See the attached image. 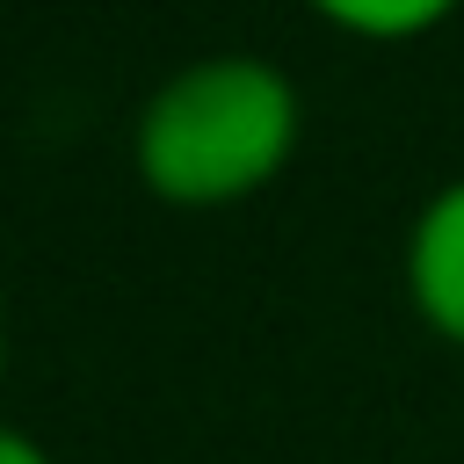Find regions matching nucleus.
Instances as JSON below:
<instances>
[{"label":"nucleus","mask_w":464,"mask_h":464,"mask_svg":"<svg viewBox=\"0 0 464 464\" xmlns=\"http://www.w3.org/2000/svg\"><path fill=\"white\" fill-rule=\"evenodd\" d=\"M297 123L304 109L283 65L254 51L196 58L167 72L138 109V181L174 210H225L290 167Z\"/></svg>","instance_id":"nucleus-1"},{"label":"nucleus","mask_w":464,"mask_h":464,"mask_svg":"<svg viewBox=\"0 0 464 464\" xmlns=\"http://www.w3.org/2000/svg\"><path fill=\"white\" fill-rule=\"evenodd\" d=\"M406 290H413V312L464 348V174L420 203L406 232Z\"/></svg>","instance_id":"nucleus-2"},{"label":"nucleus","mask_w":464,"mask_h":464,"mask_svg":"<svg viewBox=\"0 0 464 464\" xmlns=\"http://www.w3.org/2000/svg\"><path fill=\"white\" fill-rule=\"evenodd\" d=\"M312 14H326L334 29L348 36H370V44H406V36H428L435 22H450L464 0H304Z\"/></svg>","instance_id":"nucleus-3"},{"label":"nucleus","mask_w":464,"mask_h":464,"mask_svg":"<svg viewBox=\"0 0 464 464\" xmlns=\"http://www.w3.org/2000/svg\"><path fill=\"white\" fill-rule=\"evenodd\" d=\"M0 464H51V450H44L36 435H22V428L0 420Z\"/></svg>","instance_id":"nucleus-4"},{"label":"nucleus","mask_w":464,"mask_h":464,"mask_svg":"<svg viewBox=\"0 0 464 464\" xmlns=\"http://www.w3.org/2000/svg\"><path fill=\"white\" fill-rule=\"evenodd\" d=\"M0 362H7V304H0Z\"/></svg>","instance_id":"nucleus-5"}]
</instances>
